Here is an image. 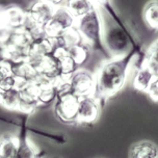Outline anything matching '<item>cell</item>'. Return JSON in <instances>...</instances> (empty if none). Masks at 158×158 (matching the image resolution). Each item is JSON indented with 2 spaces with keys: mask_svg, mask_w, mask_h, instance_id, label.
I'll use <instances>...</instances> for the list:
<instances>
[{
  "mask_svg": "<svg viewBox=\"0 0 158 158\" xmlns=\"http://www.w3.org/2000/svg\"><path fill=\"white\" fill-rule=\"evenodd\" d=\"M146 50L142 46L133 47L125 55L105 59L95 73L94 97L101 107L125 86L129 70L136 59V66L143 64Z\"/></svg>",
  "mask_w": 158,
  "mask_h": 158,
  "instance_id": "obj_1",
  "label": "cell"
},
{
  "mask_svg": "<svg viewBox=\"0 0 158 158\" xmlns=\"http://www.w3.org/2000/svg\"><path fill=\"white\" fill-rule=\"evenodd\" d=\"M99 4L105 7V10L112 20L111 24L106 26L103 24V44L111 57L125 55L131 48L142 46L135 38V35L132 33L128 25L124 23L109 2H101Z\"/></svg>",
  "mask_w": 158,
  "mask_h": 158,
  "instance_id": "obj_2",
  "label": "cell"
},
{
  "mask_svg": "<svg viewBox=\"0 0 158 158\" xmlns=\"http://www.w3.org/2000/svg\"><path fill=\"white\" fill-rule=\"evenodd\" d=\"M75 27L89 48L100 52L105 59L111 58L103 44V22L99 7L96 6L85 16L76 19Z\"/></svg>",
  "mask_w": 158,
  "mask_h": 158,
  "instance_id": "obj_3",
  "label": "cell"
},
{
  "mask_svg": "<svg viewBox=\"0 0 158 158\" xmlns=\"http://www.w3.org/2000/svg\"><path fill=\"white\" fill-rule=\"evenodd\" d=\"M55 100L54 110L57 118L64 123L76 124L79 98L68 91L64 82L57 87Z\"/></svg>",
  "mask_w": 158,
  "mask_h": 158,
  "instance_id": "obj_4",
  "label": "cell"
},
{
  "mask_svg": "<svg viewBox=\"0 0 158 158\" xmlns=\"http://www.w3.org/2000/svg\"><path fill=\"white\" fill-rule=\"evenodd\" d=\"M76 19L69 12L66 5H59L56 7L54 14L52 15L49 21L44 25L43 33L47 38L55 40L59 38L64 32L70 28L75 27Z\"/></svg>",
  "mask_w": 158,
  "mask_h": 158,
  "instance_id": "obj_5",
  "label": "cell"
},
{
  "mask_svg": "<svg viewBox=\"0 0 158 158\" xmlns=\"http://www.w3.org/2000/svg\"><path fill=\"white\" fill-rule=\"evenodd\" d=\"M66 89L78 98L93 96L95 91V75L86 70H77L64 82Z\"/></svg>",
  "mask_w": 158,
  "mask_h": 158,
  "instance_id": "obj_6",
  "label": "cell"
},
{
  "mask_svg": "<svg viewBox=\"0 0 158 158\" xmlns=\"http://www.w3.org/2000/svg\"><path fill=\"white\" fill-rule=\"evenodd\" d=\"M100 103L93 96L79 98L77 118V125H93L98 120L100 114Z\"/></svg>",
  "mask_w": 158,
  "mask_h": 158,
  "instance_id": "obj_7",
  "label": "cell"
},
{
  "mask_svg": "<svg viewBox=\"0 0 158 158\" xmlns=\"http://www.w3.org/2000/svg\"><path fill=\"white\" fill-rule=\"evenodd\" d=\"M28 117L22 118L19 134L17 135V152L15 158H43L44 152L39 151L28 137Z\"/></svg>",
  "mask_w": 158,
  "mask_h": 158,
  "instance_id": "obj_8",
  "label": "cell"
},
{
  "mask_svg": "<svg viewBox=\"0 0 158 158\" xmlns=\"http://www.w3.org/2000/svg\"><path fill=\"white\" fill-rule=\"evenodd\" d=\"M155 78L157 77L154 74V72L146 64L143 63L140 66L136 67L132 84L136 91L147 93L152 82L155 80Z\"/></svg>",
  "mask_w": 158,
  "mask_h": 158,
  "instance_id": "obj_9",
  "label": "cell"
},
{
  "mask_svg": "<svg viewBox=\"0 0 158 158\" xmlns=\"http://www.w3.org/2000/svg\"><path fill=\"white\" fill-rule=\"evenodd\" d=\"M129 158H158V147L149 140L134 143L129 150Z\"/></svg>",
  "mask_w": 158,
  "mask_h": 158,
  "instance_id": "obj_10",
  "label": "cell"
},
{
  "mask_svg": "<svg viewBox=\"0 0 158 158\" xmlns=\"http://www.w3.org/2000/svg\"><path fill=\"white\" fill-rule=\"evenodd\" d=\"M66 7L75 19H79L92 12L97 6V2L92 1H68L64 3Z\"/></svg>",
  "mask_w": 158,
  "mask_h": 158,
  "instance_id": "obj_11",
  "label": "cell"
},
{
  "mask_svg": "<svg viewBox=\"0 0 158 158\" xmlns=\"http://www.w3.org/2000/svg\"><path fill=\"white\" fill-rule=\"evenodd\" d=\"M143 17L145 23L154 31H158V1H151L143 7Z\"/></svg>",
  "mask_w": 158,
  "mask_h": 158,
  "instance_id": "obj_12",
  "label": "cell"
},
{
  "mask_svg": "<svg viewBox=\"0 0 158 158\" xmlns=\"http://www.w3.org/2000/svg\"><path fill=\"white\" fill-rule=\"evenodd\" d=\"M17 152V136L5 134L0 138V155L2 158H15Z\"/></svg>",
  "mask_w": 158,
  "mask_h": 158,
  "instance_id": "obj_13",
  "label": "cell"
},
{
  "mask_svg": "<svg viewBox=\"0 0 158 158\" xmlns=\"http://www.w3.org/2000/svg\"><path fill=\"white\" fill-rule=\"evenodd\" d=\"M20 101V91L12 89L0 93V104L10 110H18Z\"/></svg>",
  "mask_w": 158,
  "mask_h": 158,
  "instance_id": "obj_14",
  "label": "cell"
},
{
  "mask_svg": "<svg viewBox=\"0 0 158 158\" xmlns=\"http://www.w3.org/2000/svg\"><path fill=\"white\" fill-rule=\"evenodd\" d=\"M143 63L150 68L158 77V39L146 50Z\"/></svg>",
  "mask_w": 158,
  "mask_h": 158,
  "instance_id": "obj_15",
  "label": "cell"
},
{
  "mask_svg": "<svg viewBox=\"0 0 158 158\" xmlns=\"http://www.w3.org/2000/svg\"><path fill=\"white\" fill-rule=\"evenodd\" d=\"M146 94H148V96L153 101L158 102V77L155 78V80L152 82V84L148 89V91H147Z\"/></svg>",
  "mask_w": 158,
  "mask_h": 158,
  "instance_id": "obj_16",
  "label": "cell"
},
{
  "mask_svg": "<svg viewBox=\"0 0 158 158\" xmlns=\"http://www.w3.org/2000/svg\"><path fill=\"white\" fill-rule=\"evenodd\" d=\"M0 158H2V156H1V155H0Z\"/></svg>",
  "mask_w": 158,
  "mask_h": 158,
  "instance_id": "obj_17",
  "label": "cell"
},
{
  "mask_svg": "<svg viewBox=\"0 0 158 158\" xmlns=\"http://www.w3.org/2000/svg\"><path fill=\"white\" fill-rule=\"evenodd\" d=\"M54 158H57V157H54Z\"/></svg>",
  "mask_w": 158,
  "mask_h": 158,
  "instance_id": "obj_18",
  "label": "cell"
}]
</instances>
